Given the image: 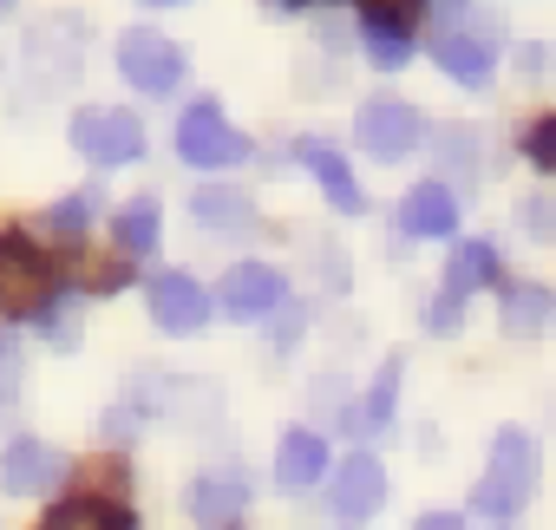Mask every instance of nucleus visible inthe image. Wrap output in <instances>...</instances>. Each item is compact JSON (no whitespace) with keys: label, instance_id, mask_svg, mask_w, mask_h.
Listing matches in <instances>:
<instances>
[{"label":"nucleus","instance_id":"1","mask_svg":"<svg viewBox=\"0 0 556 530\" xmlns=\"http://www.w3.org/2000/svg\"><path fill=\"white\" fill-rule=\"evenodd\" d=\"M530 491H536V439H530L523 426H504L497 445H491V471H484L478 491H471V510L510 517V510L530 504Z\"/></svg>","mask_w":556,"mask_h":530},{"label":"nucleus","instance_id":"2","mask_svg":"<svg viewBox=\"0 0 556 530\" xmlns=\"http://www.w3.org/2000/svg\"><path fill=\"white\" fill-rule=\"evenodd\" d=\"M60 289V262L27 236H0V315H40Z\"/></svg>","mask_w":556,"mask_h":530},{"label":"nucleus","instance_id":"3","mask_svg":"<svg viewBox=\"0 0 556 530\" xmlns=\"http://www.w3.org/2000/svg\"><path fill=\"white\" fill-rule=\"evenodd\" d=\"M73 151H79L86 164H105V171L138 164V151H144V125H138L131 112H118V105H86V112L73 118Z\"/></svg>","mask_w":556,"mask_h":530},{"label":"nucleus","instance_id":"4","mask_svg":"<svg viewBox=\"0 0 556 530\" xmlns=\"http://www.w3.org/2000/svg\"><path fill=\"white\" fill-rule=\"evenodd\" d=\"M118 73H125L138 92L164 99V92H177V86H184V53H177V40L151 34V27H131V34L118 40Z\"/></svg>","mask_w":556,"mask_h":530},{"label":"nucleus","instance_id":"5","mask_svg":"<svg viewBox=\"0 0 556 530\" xmlns=\"http://www.w3.org/2000/svg\"><path fill=\"white\" fill-rule=\"evenodd\" d=\"M177 151H184V164H197V171H229V164L249 157V138H242L216 105H190L184 125H177Z\"/></svg>","mask_w":556,"mask_h":530},{"label":"nucleus","instance_id":"6","mask_svg":"<svg viewBox=\"0 0 556 530\" xmlns=\"http://www.w3.org/2000/svg\"><path fill=\"white\" fill-rule=\"evenodd\" d=\"M419 112L406 105V99H367L361 112H354V138L367 144V157H380V164H393V157H406L413 144H419Z\"/></svg>","mask_w":556,"mask_h":530},{"label":"nucleus","instance_id":"7","mask_svg":"<svg viewBox=\"0 0 556 530\" xmlns=\"http://www.w3.org/2000/svg\"><path fill=\"white\" fill-rule=\"evenodd\" d=\"M223 315L229 321H268V315H282L289 302V282L268 269V262H236V269L223 276Z\"/></svg>","mask_w":556,"mask_h":530},{"label":"nucleus","instance_id":"8","mask_svg":"<svg viewBox=\"0 0 556 530\" xmlns=\"http://www.w3.org/2000/svg\"><path fill=\"white\" fill-rule=\"evenodd\" d=\"M380 504H387V471H380V458H374V452L348 458V465L334 471V491H328V517L354 530V523H367Z\"/></svg>","mask_w":556,"mask_h":530},{"label":"nucleus","instance_id":"9","mask_svg":"<svg viewBox=\"0 0 556 530\" xmlns=\"http://www.w3.org/2000/svg\"><path fill=\"white\" fill-rule=\"evenodd\" d=\"M66 478V452L40 445V439H14L8 452H0V491L8 497H40Z\"/></svg>","mask_w":556,"mask_h":530},{"label":"nucleus","instance_id":"10","mask_svg":"<svg viewBox=\"0 0 556 530\" xmlns=\"http://www.w3.org/2000/svg\"><path fill=\"white\" fill-rule=\"evenodd\" d=\"M151 315H157L164 335H197V328L210 321V295H203L184 269H170V276L151 282Z\"/></svg>","mask_w":556,"mask_h":530},{"label":"nucleus","instance_id":"11","mask_svg":"<svg viewBox=\"0 0 556 530\" xmlns=\"http://www.w3.org/2000/svg\"><path fill=\"white\" fill-rule=\"evenodd\" d=\"M432 60H439L458 86H484V79H491V60H497V40L471 34V27H445V34L432 40Z\"/></svg>","mask_w":556,"mask_h":530},{"label":"nucleus","instance_id":"12","mask_svg":"<svg viewBox=\"0 0 556 530\" xmlns=\"http://www.w3.org/2000/svg\"><path fill=\"white\" fill-rule=\"evenodd\" d=\"M242 504H249V484H242L236 471H203V478L190 484V517H197L203 530H229V523L242 517Z\"/></svg>","mask_w":556,"mask_h":530},{"label":"nucleus","instance_id":"13","mask_svg":"<svg viewBox=\"0 0 556 530\" xmlns=\"http://www.w3.org/2000/svg\"><path fill=\"white\" fill-rule=\"evenodd\" d=\"M400 229L406 236H452L458 229V197L445 184H413L400 197Z\"/></svg>","mask_w":556,"mask_h":530},{"label":"nucleus","instance_id":"14","mask_svg":"<svg viewBox=\"0 0 556 530\" xmlns=\"http://www.w3.org/2000/svg\"><path fill=\"white\" fill-rule=\"evenodd\" d=\"M321 471H328V439L295 426L282 439V452H275V478H282L289 491H308V484H321Z\"/></svg>","mask_w":556,"mask_h":530},{"label":"nucleus","instance_id":"15","mask_svg":"<svg viewBox=\"0 0 556 530\" xmlns=\"http://www.w3.org/2000/svg\"><path fill=\"white\" fill-rule=\"evenodd\" d=\"M302 157H308V171L321 177V190H328V203H334L341 216H361V210H367V197H361V184H354V171H348V157H341L334 144H308Z\"/></svg>","mask_w":556,"mask_h":530},{"label":"nucleus","instance_id":"16","mask_svg":"<svg viewBox=\"0 0 556 530\" xmlns=\"http://www.w3.org/2000/svg\"><path fill=\"white\" fill-rule=\"evenodd\" d=\"M400 374H406V361L393 354L380 374H374V387H367V400H361V413H348V426L354 432H387L393 426V400H400Z\"/></svg>","mask_w":556,"mask_h":530},{"label":"nucleus","instance_id":"17","mask_svg":"<svg viewBox=\"0 0 556 530\" xmlns=\"http://www.w3.org/2000/svg\"><path fill=\"white\" fill-rule=\"evenodd\" d=\"M491 276H497V249H491V242H458V249H452V262H445V295H458V302H465V295H471V289H484Z\"/></svg>","mask_w":556,"mask_h":530},{"label":"nucleus","instance_id":"18","mask_svg":"<svg viewBox=\"0 0 556 530\" xmlns=\"http://www.w3.org/2000/svg\"><path fill=\"white\" fill-rule=\"evenodd\" d=\"M40 530H131V510L125 504H99V497H73Z\"/></svg>","mask_w":556,"mask_h":530},{"label":"nucleus","instance_id":"19","mask_svg":"<svg viewBox=\"0 0 556 530\" xmlns=\"http://www.w3.org/2000/svg\"><path fill=\"white\" fill-rule=\"evenodd\" d=\"M190 216L203 229H249V197L242 190H197L190 197Z\"/></svg>","mask_w":556,"mask_h":530},{"label":"nucleus","instance_id":"20","mask_svg":"<svg viewBox=\"0 0 556 530\" xmlns=\"http://www.w3.org/2000/svg\"><path fill=\"white\" fill-rule=\"evenodd\" d=\"M549 321H556L549 289H510V302H504V328L510 335H543Z\"/></svg>","mask_w":556,"mask_h":530},{"label":"nucleus","instance_id":"21","mask_svg":"<svg viewBox=\"0 0 556 530\" xmlns=\"http://www.w3.org/2000/svg\"><path fill=\"white\" fill-rule=\"evenodd\" d=\"M361 47H367V60L387 66V73L413 60V34H406V27H387V21H361Z\"/></svg>","mask_w":556,"mask_h":530},{"label":"nucleus","instance_id":"22","mask_svg":"<svg viewBox=\"0 0 556 530\" xmlns=\"http://www.w3.org/2000/svg\"><path fill=\"white\" fill-rule=\"evenodd\" d=\"M118 242H125V255L157 249V203H131V210H118Z\"/></svg>","mask_w":556,"mask_h":530},{"label":"nucleus","instance_id":"23","mask_svg":"<svg viewBox=\"0 0 556 530\" xmlns=\"http://www.w3.org/2000/svg\"><path fill=\"white\" fill-rule=\"evenodd\" d=\"M523 151H530V164H536V171H549V177H556V118H536V125L523 131Z\"/></svg>","mask_w":556,"mask_h":530},{"label":"nucleus","instance_id":"24","mask_svg":"<svg viewBox=\"0 0 556 530\" xmlns=\"http://www.w3.org/2000/svg\"><path fill=\"white\" fill-rule=\"evenodd\" d=\"M99 210V190H73L60 210H53V229H86V216Z\"/></svg>","mask_w":556,"mask_h":530},{"label":"nucleus","instance_id":"25","mask_svg":"<svg viewBox=\"0 0 556 530\" xmlns=\"http://www.w3.org/2000/svg\"><path fill=\"white\" fill-rule=\"evenodd\" d=\"M361 8H367V21H387V27H406L419 8H426V0H361Z\"/></svg>","mask_w":556,"mask_h":530},{"label":"nucleus","instance_id":"26","mask_svg":"<svg viewBox=\"0 0 556 530\" xmlns=\"http://www.w3.org/2000/svg\"><path fill=\"white\" fill-rule=\"evenodd\" d=\"M21 387V348H14V335L0 328V393H14Z\"/></svg>","mask_w":556,"mask_h":530},{"label":"nucleus","instance_id":"27","mask_svg":"<svg viewBox=\"0 0 556 530\" xmlns=\"http://www.w3.org/2000/svg\"><path fill=\"white\" fill-rule=\"evenodd\" d=\"M432 328L445 335V328H458V295H439V308H432Z\"/></svg>","mask_w":556,"mask_h":530},{"label":"nucleus","instance_id":"28","mask_svg":"<svg viewBox=\"0 0 556 530\" xmlns=\"http://www.w3.org/2000/svg\"><path fill=\"white\" fill-rule=\"evenodd\" d=\"M413 530H465V517H452V510H432V517H419Z\"/></svg>","mask_w":556,"mask_h":530},{"label":"nucleus","instance_id":"29","mask_svg":"<svg viewBox=\"0 0 556 530\" xmlns=\"http://www.w3.org/2000/svg\"><path fill=\"white\" fill-rule=\"evenodd\" d=\"M465 8H471V0H439V14H445V27H458V21H465Z\"/></svg>","mask_w":556,"mask_h":530},{"label":"nucleus","instance_id":"30","mask_svg":"<svg viewBox=\"0 0 556 530\" xmlns=\"http://www.w3.org/2000/svg\"><path fill=\"white\" fill-rule=\"evenodd\" d=\"M144 8H184V0H144Z\"/></svg>","mask_w":556,"mask_h":530},{"label":"nucleus","instance_id":"31","mask_svg":"<svg viewBox=\"0 0 556 530\" xmlns=\"http://www.w3.org/2000/svg\"><path fill=\"white\" fill-rule=\"evenodd\" d=\"M8 8H14V0H0V14H8Z\"/></svg>","mask_w":556,"mask_h":530}]
</instances>
